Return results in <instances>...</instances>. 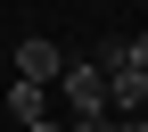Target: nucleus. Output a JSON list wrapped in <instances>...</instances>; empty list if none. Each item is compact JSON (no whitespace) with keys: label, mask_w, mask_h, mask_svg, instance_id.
Instances as JSON below:
<instances>
[{"label":"nucleus","mask_w":148,"mask_h":132,"mask_svg":"<svg viewBox=\"0 0 148 132\" xmlns=\"http://www.w3.org/2000/svg\"><path fill=\"white\" fill-rule=\"evenodd\" d=\"M58 91H66V124H90V116H107V66H99V58L66 66V74H58Z\"/></svg>","instance_id":"1"},{"label":"nucleus","mask_w":148,"mask_h":132,"mask_svg":"<svg viewBox=\"0 0 148 132\" xmlns=\"http://www.w3.org/2000/svg\"><path fill=\"white\" fill-rule=\"evenodd\" d=\"M58 74H66V50L58 41H41V33L16 41V83H49V91H58Z\"/></svg>","instance_id":"2"},{"label":"nucleus","mask_w":148,"mask_h":132,"mask_svg":"<svg viewBox=\"0 0 148 132\" xmlns=\"http://www.w3.org/2000/svg\"><path fill=\"white\" fill-rule=\"evenodd\" d=\"M99 66H107V74H132V83H148V33H115V41H99Z\"/></svg>","instance_id":"3"},{"label":"nucleus","mask_w":148,"mask_h":132,"mask_svg":"<svg viewBox=\"0 0 148 132\" xmlns=\"http://www.w3.org/2000/svg\"><path fill=\"white\" fill-rule=\"evenodd\" d=\"M8 116H16V124L33 132V124L49 116V83H8Z\"/></svg>","instance_id":"4"},{"label":"nucleus","mask_w":148,"mask_h":132,"mask_svg":"<svg viewBox=\"0 0 148 132\" xmlns=\"http://www.w3.org/2000/svg\"><path fill=\"white\" fill-rule=\"evenodd\" d=\"M33 132H74V124H58V116H41V124H33Z\"/></svg>","instance_id":"5"}]
</instances>
